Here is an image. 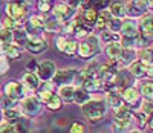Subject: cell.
I'll return each mask as SVG.
<instances>
[{
	"instance_id": "cell-45",
	"label": "cell",
	"mask_w": 153,
	"mask_h": 133,
	"mask_svg": "<svg viewBox=\"0 0 153 133\" xmlns=\"http://www.w3.org/2000/svg\"><path fill=\"white\" fill-rule=\"evenodd\" d=\"M95 23H97L95 26H97L98 29H104V28H106V23H107V20H106L103 16H98V17H97V20H95Z\"/></svg>"
},
{
	"instance_id": "cell-17",
	"label": "cell",
	"mask_w": 153,
	"mask_h": 133,
	"mask_svg": "<svg viewBox=\"0 0 153 133\" xmlns=\"http://www.w3.org/2000/svg\"><path fill=\"white\" fill-rule=\"evenodd\" d=\"M138 97H139V94H138V90L135 87H126L121 92V98L126 103H132L133 104V103L138 101Z\"/></svg>"
},
{
	"instance_id": "cell-42",
	"label": "cell",
	"mask_w": 153,
	"mask_h": 133,
	"mask_svg": "<svg viewBox=\"0 0 153 133\" xmlns=\"http://www.w3.org/2000/svg\"><path fill=\"white\" fill-rule=\"evenodd\" d=\"M135 116H136V119H138V121H139V124H141V126H146V124L152 126V123H150L152 119H149L146 113H143V112H139V113H136Z\"/></svg>"
},
{
	"instance_id": "cell-4",
	"label": "cell",
	"mask_w": 153,
	"mask_h": 133,
	"mask_svg": "<svg viewBox=\"0 0 153 133\" xmlns=\"http://www.w3.org/2000/svg\"><path fill=\"white\" fill-rule=\"evenodd\" d=\"M45 31V20L43 17L40 16H32L29 17L28 23H26V28H25V32H26L28 35H40L42 32Z\"/></svg>"
},
{
	"instance_id": "cell-36",
	"label": "cell",
	"mask_w": 153,
	"mask_h": 133,
	"mask_svg": "<svg viewBox=\"0 0 153 133\" xmlns=\"http://www.w3.org/2000/svg\"><path fill=\"white\" fill-rule=\"evenodd\" d=\"M46 106H48L49 110H60V107H61V100H60L57 95H52V97H51V100L46 103Z\"/></svg>"
},
{
	"instance_id": "cell-24",
	"label": "cell",
	"mask_w": 153,
	"mask_h": 133,
	"mask_svg": "<svg viewBox=\"0 0 153 133\" xmlns=\"http://www.w3.org/2000/svg\"><path fill=\"white\" fill-rule=\"evenodd\" d=\"M121 51H123V48H121L120 43H109V45L106 46V54H107V57H109L110 60H115V61L118 60Z\"/></svg>"
},
{
	"instance_id": "cell-19",
	"label": "cell",
	"mask_w": 153,
	"mask_h": 133,
	"mask_svg": "<svg viewBox=\"0 0 153 133\" xmlns=\"http://www.w3.org/2000/svg\"><path fill=\"white\" fill-rule=\"evenodd\" d=\"M3 54H5V57L6 58H9V60H16V58H19L20 57V54H22V49H20V46H17V45H6V46H3Z\"/></svg>"
},
{
	"instance_id": "cell-37",
	"label": "cell",
	"mask_w": 153,
	"mask_h": 133,
	"mask_svg": "<svg viewBox=\"0 0 153 133\" xmlns=\"http://www.w3.org/2000/svg\"><path fill=\"white\" fill-rule=\"evenodd\" d=\"M76 48H78V45H76L75 42H72V40H68V43H66V48H65V54L66 55H75L76 54Z\"/></svg>"
},
{
	"instance_id": "cell-30",
	"label": "cell",
	"mask_w": 153,
	"mask_h": 133,
	"mask_svg": "<svg viewBox=\"0 0 153 133\" xmlns=\"http://www.w3.org/2000/svg\"><path fill=\"white\" fill-rule=\"evenodd\" d=\"M89 5H91L92 9H95L98 12V11L107 9V6L110 5V2H109V0H89Z\"/></svg>"
},
{
	"instance_id": "cell-31",
	"label": "cell",
	"mask_w": 153,
	"mask_h": 133,
	"mask_svg": "<svg viewBox=\"0 0 153 133\" xmlns=\"http://www.w3.org/2000/svg\"><path fill=\"white\" fill-rule=\"evenodd\" d=\"M12 43V31L9 29H0V45L2 46H6V45H11Z\"/></svg>"
},
{
	"instance_id": "cell-14",
	"label": "cell",
	"mask_w": 153,
	"mask_h": 133,
	"mask_svg": "<svg viewBox=\"0 0 153 133\" xmlns=\"http://www.w3.org/2000/svg\"><path fill=\"white\" fill-rule=\"evenodd\" d=\"M76 52H78V55H80V57H83V58H89V57L95 55L97 48H94L91 43H87V42H81V43L78 45V48H76Z\"/></svg>"
},
{
	"instance_id": "cell-25",
	"label": "cell",
	"mask_w": 153,
	"mask_h": 133,
	"mask_svg": "<svg viewBox=\"0 0 153 133\" xmlns=\"http://www.w3.org/2000/svg\"><path fill=\"white\" fill-rule=\"evenodd\" d=\"M97 17H98V12H97L95 9H92V8H87V9H84V12H83L81 22H84V25H87V26H92V25H95Z\"/></svg>"
},
{
	"instance_id": "cell-2",
	"label": "cell",
	"mask_w": 153,
	"mask_h": 133,
	"mask_svg": "<svg viewBox=\"0 0 153 133\" xmlns=\"http://www.w3.org/2000/svg\"><path fill=\"white\" fill-rule=\"evenodd\" d=\"M6 12H8V17L11 20H14L16 23H19V22H22L25 17H26L28 5L25 2H22V0H19V2H11L6 6Z\"/></svg>"
},
{
	"instance_id": "cell-40",
	"label": "cell",
	"mask_w": 153,
	"mask_h": 133,
	"mask_svg": "<svg viewBox=\"0 0 153 133\" xmlns=\"http://www.w3.org/2000/svg\"><path fill=\"white\" fill-rule=\"evenodd\" d=\"M66 43H68V38L66 37H57L55 38V46H57V51H65L66 48Z\"/></svg>"
},
{
	"instance_id": "cell-51",
	"label": "cell",
	"mask_w": 153,
	"mask_h": 133,
	"mask_svg": "<svg viewBox=\"0 0 153 133\" xmlns=\"http://www.w3.org/2000/svg\"><path fill=\"white\" fill-rule=\"evenodd\" d=\"M130 133H141V132H138V130H133V132H130Z\"/></svg>"
},
{
	"instance_id": "cell-52",
	"label": "cell",
	"mask_w": 153,
	"mask_h": 133,
	"mask_svg": "<svg viewBox=\"0 0 153 133\" xmlns=\"http://www.w3.org/2000/svg\"><path fill=\"white\" fill-rule=\"evenodd\" d=\"M12 2H19V0H12Z\"/></svg>"
},
{
	"instance_id": "cell-35",
	"label": "cell",
	"mask_w": 153,
	"mask_h": 133,
	"mask_svg": "<svg viewBox=\"0 0 153 133\" xmlns=\"http://www.w3.org/2000/svg\"><path fill=\"white\" fill-rule=\"evenodd\" d=\"M45 29L48 32H58L61 29V25L57 20H48V22H45Z\"/></svg>"
},
{
	"instance_id": "cell-7",
	"label": "cell",
	"mask_w": 153,
	"mask_h": 133,
	"mask_svg": "<svg viewBox=\"0 0 153 133\" xmlns=\"http://www.w3.org/2000/svg\"><path fill=\"white\" fill-rule=\"evenodd\" d=\"M22 107H23V112H25V113L34 116V115H37V113H40L42 104H40V101L37 100V97H29V98H25V100H23Z\"/></svg>"
},
{
	"instance_id": "cell-21",
	"label": "cell",
	"mask_w": 153,
	"mask_h": 133,
	"mask_svg": "<svg viewBox=\"0 0 153 133\" xmlns=\"http://www.w3.org/2000/svg\"><path fill=\"white\" fill-rule=\"evenodd\" d=\"M52 95H54V92H52V84H51V83H48V84H45V86H43L40 90H38L37 100L46 104V103L51 100V97H52Z\"/></svg>"
},
{
	"instance_id": "cell-13",
	"label": "cell",
	"mask_w": 153,
	"mask_h": 133,
	"mask_svg": "<svg viewBox=\"0 0 153 133\" xmlns=\"http://www.w3.org/2000/svg\"><path fill=\"white\" fill-rule=\"evenodd\" d=\"M123 37H135L138 34V25L133 20H126L121 23V29Z\"/></svg>"
},
{
	"instance_id": "cell-23",
	"label": "cell",
	"mask_w": 153,
	"mask_h": 133,
	"mask_svg": "<svg viewBox=\"0 0 153 133\" xmlns=\"http://www.w3.org/2000/svg\"><path fill=\"white\" fill-rule=\"evenodd\" d=\"M107 103H109V106L112 109H120V107H123V104H124V101H123V98H121V95H120V92H109V97H107Z\"/></svg>"
},
{
	"instance_id": "cell-53",
	"label": "cell",
	"mask_w": 153,
	"mask_h": 133,
	"mask_svg": "<svg viewBox=\"0 0 153 133\" xmlns=\"http://www.w3.org/2000/svg\"><path fill=\"white\" fill-rule=\"evenodd\" d=\"M28 2H31V0H28Z\"/></svg>"
},
{
	"instance_id": "cell-8",
	"label": "cell",
	"mask_w": 153,
	"mask_h": 133,
	"mask_svg": "<svg viewBox=\"0 0 153 133\" xmlns=\"http://www.w3.org/2000/svg\"><path fill=\"white\" fill-rule=\"evenodd\" d=\"M48 48L46 42L43 38L40 37H32V38H28V42H26V49L31 52V54L37 55V54H42V52H45Z\"/></svg>"
},
{
	"instance_id": "cell-6",
	"label": "cell",
	"mask_w": 153,
	"mask_h": 133,
	"mask_svg": "<svg viewBox=\"0 0 153 133\" xmlns=\"http://www.w3.org/2000/svg\"><path fill=\"white\" fill-rule=\"evenodd\" d=\"M5 94H6V98H11L14 101L20 100L25 95V86L19 81H9L5 86Z\"/></svg>"
},
{
	"instance_id": "cell-50",
	"label": "cell",
	"mask_w": 153,
	"mask_h": 133,
	"mask_svg": "<svg viewBox=\"0 0 153 133\" xmlns=\"http://www.w3.org/2000/svg\"><path fill=\"white\" fill-rule=\"evenodd\" d=\"M37 68V64H35V61H31L29 64H28V69H35Z\"/></svg>"
},
{
	"instance_id": "cell-11",
	"label": "cell",
	"mask_w": 153,
	"mask_h": 133,
	"mask_svg": "<svg viewBox=\"0 0 153 133\" xmlns=\"http://www.w3.org/2000/svg\"><path fill=\"white\" fill-rule=\"evenodd\" d=\"M130 75H133L135 78H143L146 75H152V71H149L144 64H141L139 61H133L130 64V69H129Z\"/></svg>"
},
{
	"instance_id": "cell-26",
	"label": "cell",
	"mask_w": 153,
	"mask_h": 133,
	"mask_svg": "<svg viewBox=\"0 0 153 133\" xmlns=\"http://www.w3.org/2000/svg\"><path fill=\"white\" fill-rule=\"evenodd\" d=\"M100 80L97 78V77H89V78H86L84 81H83V89L87 92H95V90H98V87H100Z\"/></svg>"
},
{
	"instance_id": "cell-43",
	"label": "cell",
	"mask_w": 153,
	"mask_h": 133,
	"mask_svg": "<svg viewBox=\"0 0 153 133\" xmlns=\"http://www.w3.org/2000/svg\"><path fill=\"white\" fill-rule=\"evenodd\" d=\"M38 11H42L43 14H48V12L51 11V5L49 2H46V0H38Z\"/></svg>"
},
{
	"instance_id": "cell-49",
	"label": "cell",
	"mask_w": 153,
	"mask_h": 133,
	"mask_svg": "<svg viewBox=\"0 0 153 133\" xmlns=\"http://www.w3.org/2000/svg\"><path fill=\"white\" fill-rule=\"evenodd\" d=\"M3 104H5V109H12V106H14V100H11V98H5Z\"/></svg>"
},
{
	"instance_id": "cell-48",
	"label": "cell",
	"mask_w": 153,
	"mask_h": 133,
	"mask_svg": "<svg viewBox=\"0 0 153 133\" xmlns=\"http://www.w3.org/2000/svg\"><path fill=\"white\" fill-rule=\"evenodd\" d=\"M6 69H8V63H6V60L0 58V75L5 74V71H6Z\"/></svg>"
},
{
	"instance_id": "cell-46",
	"label": "cell",
	"mask_w": 153,
	"mask_h": 133,
	"mask_svg": "<svg viewBox=\"0 0 153 133\" xmlns=\"http://www.w3.org/2000/svg\"><path fill=\"white\" fill-rule=\"evenodd\" d=\"M0 133H14V126L9 124V123L0 126Z\"/></svg>"
},
{
	"instance_id": "cell-33",
	"label": "cell",
	"mask_w": 153,
	"mask_h": 133,
	"mask_svg": "<svg viewBox=\"0 0 153 133\" xmlns=\"http://www.w3.org/2000/svg\"><path fill=\"white\" fill-rule=\"evenodd\" d=\"M3 116L8 119V121H11V124H12V123H17L20 119V112L16 110V109H5Z\"/></svg>"
},
{
	"instance_id": "cell-29",
	"label": "cell",
	"mask_w": 153,
	"mask_h": 133,
	"mask_svg": "<svg viewBox=\"0 0 153 133\" xmlns=\"http://www.w3.org/2000/svg\"><path fill=\"white\" fill-rule=\"evenodd\" d=\"M110 14L113 16V19L121 20V19L126 16V12H124V5L120 3V2H113V3L110 5Z\"/></svg>"
},
{
	"instance_id": "cell-44",
	"label": "cell",
	"mask_w": 153,
	"mask_h": 133,
	"mask_svg": "<svg viewBox=\"0 0 153 133\" xmlns=\"http://www.w3.org/2000/svg\"><path fill=\"white\" fill-rule=\"evenodd\" d=\"M63 2H65V5L69 6L71 9H75V8H78L81 5L83 0H63Z\"/></svg>"
},
{
	"instance_id": "cell-15",
	"label": "cell",
	"mask_w": 153,
	"mask_h": 133,
	"mask_svg": "<svg viewBox=\"0 0 153 133\" xmlns=\"http://www.w3.org/2000/svg\"><path fill=\"white\" fill-rule=\"evenodd\" d=\"M133 58H135V51L133 49H123L120 57H118V60H117V63L121 64V66H127V64L133 63L132 61Z\"/></svg>"
},
{
	"instance_id": "cell-39",
	"label": "cell",
	"mask_w": 153,
	"mask_h": 133,
	"mask_svg": "<svg viewBox=\"0 0 153 133\" xmlns=\"http://www.w3.org/2000/svg\"><path fill=\"white\" fill-rule=\"evenodd\" d=\"M69 133H86V127L81 123H74L69 127Z\"/></svg>"
},
{
	"instance_id": "cell-20",
	"label": "cell",
	"mask_w": 153,
	"mask_h": 133,
	"mask_svg": "<svg viewBox=\"0 0 153 133\" xmlns=\"http://www.w3.org/2000/svg\"><path fill=\"white\" fill-rule=\"evenodd\" d=\"M138 57H139V63L144 64L149 71H152V49L150 48L141 49L138 52Z\"/></svg>"
},
{
	"instance_id": "cell-3",
	"label": "cell",
	"mask_w": 153,
	"mask_h": 133,
	"mask_svg": "<svg viewBox=\"0 0 153 133\" xmlns=\"http://www.w3.org/2000/svg\"><path fill=\"white\" fill-rule=\"evenodd\" d=\"M150 6L152 5L147 0H132V2H129L124 6V12L130 17H139V16L147 14Z\"/></svg>"
},
{
	"instance_id": "cell-1",
	"label": "cell",
	"mask_w": 153,
	"mask_h": 133,
	"mask_svg": "<svg viewBox=\"0 0 153 133\" xmlns=\"http://www.w3.org/2000/svg\"><path fill=\"white\" fill-rule=\"evenodd\" d=\"M107 112V106L104 101H87L84 106H83V113L86 115V118L91 121L92 124L98 123L100 119H103L104 115Z\"/></svg>"
},
{
	"instance_id": "cell-47",
	"label": "cell",
	"mask_w": 153,
	"mask_h": 133,
	"mask_svg": "<svg viewBox=\"0 0 153 133\" xmlns=\"http://www.w3.org/2000/svg\"><path fill=\"white\" fill-rule=\"evenodd\" d=\"M141 112L143 113H146V115H150L152 113V101H146V103H143V106H141Z\"/></svg>"
},
{
	"instance_id": "cell-9",
	"label": "cell",
	"mask_w": 153,
	"mask_h": 133,
	"mask_svg": "<svg viewBox=\"0 0 153 133\" xmlns=\"http://www.w3.org/2000/svg\"><path fill=\"white\" fill-rule=\"evenodd\" d=\"M76 71L75 69H63V71H58L54 74L52 80H54V84H66L69 83L71 80H74Z\"/></svg>"
},
{
	"instance_id": "cell-5",
	"label": "cell",
	"mask_w": 153,
	"mask_h": 133,
	"mask_svg": "<svg viewBox=\"0 0 153 133\" xmlns=\"http://www.w3.org/2000/svg\"><path fill=\"white\" fill-rule=\"evenodd\" d=\"M55 72H57L55 64L52 61H49V60L40 63V64H38V68H37V77H38V80H43V81H49V80H52Z\"/></svg>"
},
{
	"instance_id": "cell-34",
	"label": "cell",
	"mask_w": 153,
	"mask_h": 133,
	"mask_svg": "<svg viewBox=\"0 0 153 133\" xmlns=\"http://www.w3.org/2000/svg\"><path fill=\"white\" fill-rule=\"evenodd\" d=\"M101 40H103V42H106L107 45H109V43H120L121 37L117 35L115 32L107 31V32H103V34H101Z\"/></svg>"
},
{
	"instance_id": "cell-10",
	"label": "cell",
	"mask_w": 153,
	"mask_h": 133,
	"mask_svg": "<svg viewBox=\"0 0 153 133\" xmlns=\"http://www.w3.org/2000/svg\"><path fill=\"white\" fill-rule=\"evenodd\" d=\"M54 16H55L57 22H66V20H69L74 16V9H71L65 3H61V5H57L54 8Z\"/></svg>"
},
{
	"instance_id": "cell-41",
	"label": "cell",
	"mask_w": 153,
	"mask_h": 133,
	"mask_svg": "<svg viewBox=\"0 0 153 133\" xmlns=\"http://www.w3.org/2000/svg\"><path fill=\"white\" fill-rule=\"evenodd\" d=\"M3 26H5V29H9V31L20 28V26H19V23H16L14 20H11L9 17H6V19L3 20Z\"/></svg>"
},
{
	"instance_id": "cell-28",
	"label": "cell",
	"mask_w": 153,
	"mask_h": 133,
	"mask_svg": "<svg viewBox=\"0 0 153 133\" xmlns=\"http://www.w3.org/2000/svg\"><path fill=\"white\" fill-rule=\"evenodd\" d=\"M115 119H118V121H124V123H130L132 112L127 109L126 106H123V107H120V109L115 110Z\"/></svg>"
},
{
	"instance_id": "cell-18",
	"label": "cell",
	"mask_w": 153,
	"mask_h": 133,
	"mask_svg": "<svg viewBox=\"0 0 153 133\" xmlns=\"http://www.w3.org/2000/svg\"><path fill=\"white\" fill-rule=\"evenodd\" d=\"M87 101H91V97H89V94L83 89V87H76L74 90V103L80 104V106H84Z\"/></svg>"
},
{
	"instance_id": "cell-22",
	"label": "cell",
	"mask_w": 153,
	"mask_h": 133,
	"mask_svg": "<svg viewBox=\"0 0 153 133\" xmlns=\"http://www.w3.org/2000/svg\"><path fill=\"white\" fill-rule=\"evenodd\" d=\"M74 87L72 86H61L58 90V98L65 103H74Z\"/></svg>"
},
{
	"instance_id": "cell-16",
	"label": "cell",
	"mask_w": 153,
	"mask_h": 133,
	"mask_svg": "<svg viewBox=\"0 0 153 133\" xmlns=\"http://www.w3.org/2000/svg\"><path fill=\"white\" fill-rule=\"evenodd\" d=\"M23 84L26 86L28 89L34 90V89H38V84H40V80L38 77L34 74V72H28L23 75Z\"/></svg>"
},
{
	"instance_id": "cell-27",
	"label": "cell",
	"mask_w": 153,
	"mask_h": 133,
	"mask_svg": "<svg viewBox=\"0 0 153 133\" xmlns=\"http://www.w3.org/2000/svg\"><path fill=\"white\" fill-rule=\"evenodd\" d=\"M12 42H16L17 46H20V45H26V42H28V34L25 32V29L17 28V29L12 31Z\"/></svg>"
},
{
	"instance_id": "cell-32",
	"label": "cell",
	"mask_w": 153,
	"mask_h": 133,
	"mask_svg": "<svg viewBox=\"0 0 153 133\" xmlns=\"http://www.w3.org/2000/svg\"><path fill=\"white\" fill-rule=\"evenodd\" d=\"M141 95L146 98V101H152V97H153V86H152L150 81L141 84Z\"/></svg>"
},
{
	"instance_id": "cell-12",
	"label": "cell",
	"mask_w": 153,
	"mask_h": 133,
	"mask_svg": "<svg viewBox=\"0 0 153 133\" xmlns=\"http://www.w3.org/2000/svg\"><path fill=\"white\" fill-rule=\"evenodd\" d=\"M139 29H141V34L147 35V37H152L153 34V25H152V14L147 12V14L143 16L141 22H139Z\"/></svg>"
},
{
	"instance_id": "cell-38",
	"label": "cell",
	"mask_w": 153,
	"mask_h": 133,
	"mask_svg": "<svg viewBox=\"0 0 153 133\" xmlns=\"http://www.w3.org/2000/svg\"><path fill=\"white\" fill-rule=\"evenodd\" d=\"M121 20H118V19H112V20H109L107 23H106V26L110 29V32H117V31H120L121 29Z\"/></svg>"
}]
</instances>
